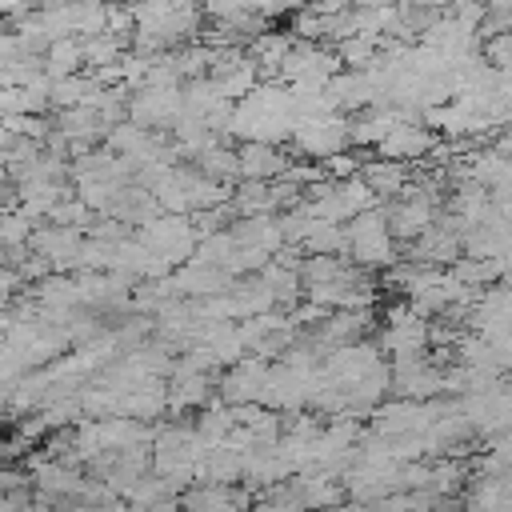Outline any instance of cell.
Returning a JSON list of instances; mask_svg holds the SVG:
<instances>
[{"label":"cell","mask_w":512,"mask_h":512,"mask_svg":"<svg viewBox=\"0 0 512 512\" xmlns=\"http://www.w3.org/2000/svg\"><path fill=\"white\" fill-rule=\"evenodd\" d=\"M0 8H4V16L16 24V20H24V16H32L36 8H40V0H0Z\"/></svg>","instance_id":"15"},{"label":"cell","mask_w":512,"mask_h":512,"mask_svg":"<svg viewBox=\"0 0 512 512\" xmlns=\"http://www.w3.org/2000/svg\"><path fill=\"white\" fill-rule=\"evenodd\" d=\"M428 340H432V328H428V320L412 304L388 312V328L380 336V348L384 352H392L396 360H412V356H424Z\"/></svg>","instance_id":"5"},{"label":"cell","mask_w":512,"mask_h":512,"mask_svg":"<svg viewBox=\"0 0 512 512\" xmlns=\"http://www.w3.org/2000/svg\"><path fill=\"white\" fill-rule=\"evenodd\" d=\"M236 156H240V180H264V184H276V180H284L288 168H292V164L280 156L276 144H260V140L240 144Z\"/></svg>","instance_id":"9"},{"label":"cell","mask_w":512,"mask_h":512,"mask_svg":"<svg viewBox=\"0 0 512 512\" xmlns=\"http://www.w3.org/2000/svg\"><path fill=\"white\" fill-rule=\"evenodd\" d=\"M48 64V76L52 80H68V76H80V64H84V40L80 36H68V40H56L44 56Z\"/></svg>","instance_id":"12"},{"label":"cell","mask_w":512,"mask_h":512,"mask_svg":"<svg viewBox=\"0 0 512 512\" xmlns=\"http://www.w3.org/2000/svg\"><path fill=\"white\" fill-rule=\"evenodd\" d=\"M268 376H272V368H268L260 356H244L240 364H232V368L224 372V380H220V396H224L232 408L264 404Z\"/></svg>","instance_id":"7"},{"label":"cell","mask_w":512,"mask_h":512,"mask_svg":"<svg viewBox=\"0 0 512 512\" xmlns=\"http://www.w3.org/2000/svg\"><path fill=\"white\" fill-rule=\"evenodd\" d=\"M180 116H184L180 84H148L128 100V120H136L140 128H176Z\"/></svg>","instance_id":"4"},{"label":"cell","mask_w":512,"mask_h":512,"mask_svg":"<svg viewBox=\"0 0 512 512\" xmlns=\"http://www.w3.org/2000/svg\"><path fill=\"white\" fill-rule=\"evenodd\" d=\"M352 144V124L344 116H320V120H300L292 132V148L308 160L328 164L332 156H340Z\"/></svg>","instance_id":"3"},{"label":"cell","mask_w":512,"mask_h":512,"mask_svg":"<svg viewBox=\"0 0 512 512\" xmlns=\"http://www.w3.org/2000/svg\"><path fill=\"white\" fill-rule=\"evenodd\" d=\"M360 176L368 180V188L376 196H404L408 192V164H400V160H368Z\"/></svg>","instance_id":"10"},{"label":"cell","mask_w":512,"mask_h":512,"mask_svg":"<svg viewBox=\"0 0 512 512\" xmlns=\"http://www.w3.org/2000/svg\"><path fill=\"white\" fill-rule=\"evenodd\" d=\"M128 36H116V32H100V36H88L84 40V64L92 68V72H100V68H112V64H120L128 52Z\"/></svg>","instance_id":"11"},{"label":"cell","mask_w":512,"mask_h":512,"mask_svg":"<svg viewBox=\"0 0 512 512\" xmlns=\"http://www.w3.org/2000/svg\"><path fill=\"white\" fill-rule=\"evenodd\" d=\"M140 244H148L156 256H164L172 268L196 260V248H200V236L192 228V216H176V212H160L152 224H144L136 232Z\"/></svg>","instance_id":"2"},{"label":"cell","mask_w":512,"mask_h":512,"mask_svg":"<svg viewBox=\"0 0 512 512\" xmlns=\"http://www.w3.org/2000/svg\"><path fill=\"white\" fill-rule=\"evenodd\" d=\"M84 248H88V236L80 228H64V224H40L32 236V252L44 256L56 272L84 268Z\"/></svg>","instance_id":"6"},{"label":"cell","mask_w":512,"mask_h":512,"mask_svg":"<svg viewBox=\"0 0 512 512\" xmlns=\"http://www.w3.org/2000/svg\"><path fill=\"white\" fill-rule=\"evenodd\" d=\"M68 16L80 40L108 32V0H68Z\"/></svg>","instance_id":"13"},{"label":"cell","mask_w":512,"mask_h":512,"mask_svg":"<svg viewBox=\"0 0 512 512\" xmlns=\"http://www.w3.org/2000/svg\"><path fill=\"white\" fill-rule=\"evenodd\" d=\"M324 168H328V176H332V180H352V176H360V172H364V164H360L352 152H340V156H332Z\"/></svg>","instance_id":"14"},{"label":"cell","mask_w":512,"mask_h":512,"mask_svg":"<svg viewBox=\"0 0 512 512\" xmlns=\"http://www.w3.org/2000/svg\"><path fill=\"white\" fill-rule=\"evenodd\" d=\"M348 228V252H352V264L360 268H388L396 264V236L388 228V212L384 208H368L360 216H352Z\"/></svg>","instance_id":"1"},{"label":"cell","mask_w":512,"mask_h":512,"mask_svg":"<svg viewBox=\"0 0 512 512\" xmlns=\"http://www.w3.org/2000/svg\"><path fill=\"white\" fill-rule=\"evenodd\" d=\"M432 148H436V136H432L420 120H400V124L384 136L380 156H384V160H400V164H408V160L428 156Z\"/></svg>","instance_id":"8"}]
</instances>
